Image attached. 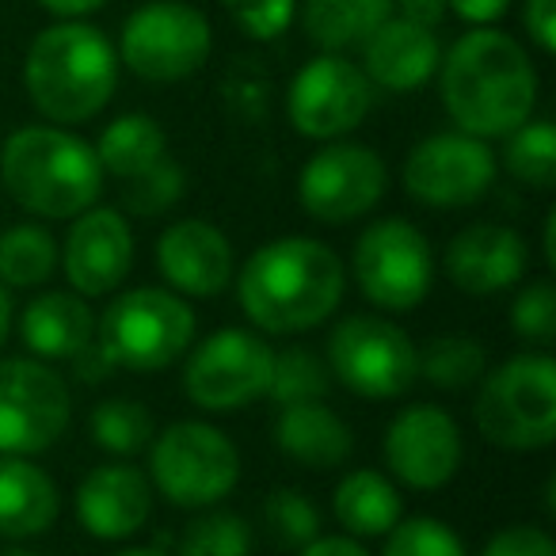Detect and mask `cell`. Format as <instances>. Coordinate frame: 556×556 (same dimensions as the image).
<instances>
[{"label":"cell","mask_w":556,"mask_h":556,"mask_svg":"<svg viewBox=\"0 0 556 556\" xmlns=\"http://www.w3.org/2000/svg\"><path fill=\"white\" fill-rule=\"evenodd\" d=\"M442 103L472 138H507L538 108V70L522 42L495 27L462 35L439 62Z\"/></svg>","instance_id":"obj_1"},{"label":"cell","mask_w":556,"mask_h":556,"mask_svg":"<svg viewBox=\"0 0 556 556\" xmlns=\"http://www.w3.org/2000/svg\"><path fill=\"white\" fill-rule=\"evenodd\" d=\"M237 298L260 332H309L340 309L343 263L325 240L278 237L248 255L237 275Z\"/></svg>","instance_id":"obj_2"},{"label":"cell","mask_w":556,"mask_h":556,"mask_svg":"<svg viewBox=\"0 0 556 556\" xmlns=\"http://www.w3.org/2000/svg\"><path fill=\"white\" fill-rule=\"evenodd\" d=\"M31 108L54 126L92 123L118 88V50L85 20H58L31 39L24 58Z\"/></svg>","instance_id":"obj_3"},{"label":"cell","mask_w":556,"mask_h":556,"mask_svg":"<svg viewBox=\"0 0 556 556\" xmlns=\"http://www.w3.org/2000/svg\"><path fill=\"white\" fill-rule=\"evenodd\" d=\"M0 184L27 214L70 222L96 206L103 168L96 149L70 126H20L0 149Z\"/></svg>","instance_id":"obj_4"},{"label":"cell","mask_w":556,"mask_h":556,"mask_svg":"<svg viewBox=\"0 0 556 556\" xmlns=\"http://www.w3.org/2000/svg\"><path fill=\"white\" fill-rule=\"evenodd\" d=\"M194 309L161 287H138L118 294L100 317V351L115 370H168L191 351Z\"/></svg>","instance_id":"obj_5"},{"label":"cell","mask_w":556,"mask_h":556,"mask_svg":"<svg viewBox=\"0 0 556 556\" xmlns=\"http://www.w3.org/2000/svg\"><path fill=\"white\" fill-rule=\"evenodd\" d=\"M477 427L492 446L530 454L556 439V363L548 355H515L484 378L477 393Z\"/></svg>","instance_id":"obj_6"},{"label":"cell","mask_w":556,"mask_h":556,"mask_svg":"<svg viewBox=\"0 0 556 556\" xmlns=\"http://www.w3.org/2000/svg\"><path fill=\"white\" fill-rule=\"evenodd\" d=\"M118 65L149 85H179L210 62V20L184 0H149L134 9L118 35Z\"/></svg>","instance_id":"obj_7"},{"label":"cell","mask_w":556,"mask_h":556,"mask_svg":"<svg viewBox=\"0 0 556 556\" xmlns=\"http://www.w3.org/2000/svg\"><path fill=\"white\" fill-rule=\"evenodd\" d=\"M149 477L176 507H217L240 480V454L225 431L202 419H184L149 442Z\"/></svg>","instance_id":"obj_8"},{"label":"cell","mask_w":556,"mask_h":556,"mask_svg":"<svg viewBox=\"0 0 556 556\" xmlns=\"http://www.w3.org/2000/svg\"><path fill=\"white\" fill-rule=\"evenodd\" d=\"M351 267H355V282L366 302L389 313H404L416 309L431 294L434 252L412 222L381 217L355 240Z\"/></svg>","instance_id":"obj_9"},{"label":"cell","mask_w":556,"mask_h":556,"mask_svg":"<svg viewBox=\"0 0 556 556\" xmlns=\"http://www.w3.org/2000/svg\"><path fill=\"white\" fill-rule=\"evenodd\" d=\"M328 370L366 401H393L416 381V343L386 317H348L328 336Z\"/></svg>","instance_id":"obj_10"},{"label":"cell","mask_w":556,"mask_h":556,"mask_svg":"<svg viewBox=\"0 0 556 556\" xmlns=\"http://www.w3.org/2000/svg\"><path fill=\"white\" fill-rule=\"evenodd\" d=\"M275 348L248 328H222L191 351L184 393L202 412H240L267 396Z\"/></svg>","instance_id":"obj_11"},{"label":"cell","mask_w":556,"mask_h":556,"mask_svg":"<svg viewBox=\"0 0 556 556\" xmlns=\"http://www.w3.org/2000/svg\"><path fill=\"white\" fill-rule=\"evenodd\" d=\"M70 416V386L42 358L0 363V454H42L65 434Z\"/></svg>","instance_id":"obj_12"},{"label":"cell","mask_w":556,"mask_h":556,"mask_svg":"<svg viewBox=\"0 0 556 556\" xmlns=\"http://www.w3.org/2000/svg\"><path fill=\"white\" fill-rule=\"evenodd\" d=\"M389 172L370 146L328 141L298 176V202L320 225H348L386 199Z\"/></svg>","instance_id":"obj_13"},{"label":"cell","mask_w":556,"mask_h":556,"mask_svg":"<svg viewBox=\"0 0 556 556\" xmlns=\"http://www.w3.org/2000/svg\"><path fill=\"white\" fill-rule=\"evenodd\" d=\"M374 108V85L343 54H320L298 70L287 92V115L309 141H340L358 130Z\"/></svg>","instance_id":"obj_14"},{"label":"cell","mask_w":556,"mask_h":556,"mask_svg":"<svg viewBox=\"0 0 556 556\" xmlns=\"http://www.w3.org/2000/svg\"><path fill=\"white\" fill-rule=\"evenodd\" d=\"M495 179V153L484 138L450 130L424 138L404 161V191L434 210L472 206Z\"/></svg>","instance_id":"obj_15"},{"label":"cell","mask_w":556,"mask_h":556,"mask_svg":"<svg viewBox=\"0 0 556 556\" xmlns=\"http://www.w3.org/2000/svg\"><path fill=\"white\" fill-rule=\"evenodd\" d=\"M386 465L416 492L446 488L462 469V431L446 408L412 404L396 412L386 431Z\"/></svg>","instance_id":"obj_16"},{"label":"cell","mask_w":556,"mask_h":556,"mask_svg":"<svg viewBox=\"0 0 556 556\" xmlns=\"http://www.w3.org/2000/svg\"><path fill=\"white\" fill-rule=\"evenodd\" d=\"M62 267L70 275V287L80 298L111 294L126 282L134 267V232L123 210L115 206H88L73 217L65 237Z\"/></svg>","instance_id":"obj_17"},{"label":"cell","mask_w":556,"mask_h":556,"mask_svg":"<svg viewBox=\"0 0 556 556\" xmlns=\"http://www.w3.org/2000/svg\"><path fill=\"white\" fill-rule=\"evenodd\" d=\"M156 270L176 294L217 298L232 282V244L206 217H184L156 240Z\"/></svg>","instance_id":"obj_18"},{"label":"cell","mask_w":556,"mask_h":556,"mask_svg":"<svg viewBox=\"0 0 556 556\" xmlns=\"http://www.w3.org/2000/svg\"><path fill=\"white\" fill-rule=\"evenodd\" d=\"M442 263H446V275L457 290L472 298H492L522 282L526 267H530V252L510 225L477 222L450 240Z\"/></svg>","instance_id":"obj_19"},{"label":"cell","mask_w":556,"mask_h":556,"mask_svg":"<svg viewBox=\"0 0 556 556\" xmlns=\"http://www.w3.org/2000/svg\"><path fill=\"white\" fill-rule=\"evenodd\" d=\"M153 484L141 469L111 462L92 469L77 488V518L92 538L126 541L149 522Z\"/></svg>","instance_id":"obj_20"},{"label":"cell","mask_w":556,"mask_h":556,"mask_svg":"<svg viewBox=\"0 0 556 556\" xmlns=\"http://www.w3.org/2000/svg\"><path fill=\"white\" fill-rule=\"evenodd\" d=\"M363 65L366 80L386 92H419L427 80L439 73L442 47L431 27H419L404 16H389L370 39L363 42Z\"/></svg>","instance_id":"obj_21"},{"label":"cell","mask_w":556,"mask_h":556,"mask_svg":"<svg viewBox=\"0 0 556 556\" xmlns=\"http://www.w3.org/2000/svg\"><path fill=\"white\" fill-rule=\"evenodd\" d=\"M20 336L35 358H47V363L77 358L96 336V313L80 294L47 290L35 302H27L20 317Z\"/></svg>","instance_id":"obj_22"},{"label":"cell","mask_w":556,"mask_h":556,"mask_svg":"<svg viewBox=\"0 0 556 556\" xmlns=\"http://www.w3.org/2000/svg\"><path fill=\"white\" fill-rule=\"evenodd\" d=\"M58 515H62V495L50 472L27 457L0 454V538H39L58 522Z\"/></svg>","instance_id":"obj_23"},{"label":"cell","mask_w":556,"mask_h":556,"mask_svg":"<svg viewBox=\"0 0 556 556\" xmlns=\"http://www.w3.org/2000/svg\"><path fill=\"white\" fill-rule=\"evenodd\" d=\"M275 446L313 469H336L355 454V434L325 401H305L278 408Z\"/></svg>","instance_id":"obj_24"},{"label":"cell","mask_w":556,"mask_h":556,"mask_svg":"<svg viewBox=\"0 0 556 556\" xmlns=\"http://www.w3.org/2000/svg\"><path fill=\"white\" fill-rule=\"evenodd\" d=\"M332 510L351 538H386L404 518V503L386 472L355 469L336 484Z\"/></svg>","instance_id":"obj_25"},{"label":"cell","mask_w":556,"mask_h":556,"mask_svg":"<svg viewBox=\"0 0 556 556\" xmlns=\"http://www.w3.org/2000/svg\"><path fill=\"white\" fill-rule=\"evenodd\" d=\"M396 12V0H305L302 27L305 39L325 54H343L363 47Z\"/></svg>","instance_id":"obj_26"},{"label":"cell","mask_w":556,"mask_h":556,"mask_svg":"<svg viewBox=\"0 0 556 556\" xmlns=\"http://www.w3.org/2000/svg\"><path fill=\"white\" fill-rule=\"evenodd\" d=\"M92 149L100 156L103 176L134 179L168 156V134H164V126L153 115L130 111V115H118L115 123L103 126L100 146Z\"/></svg>","instance_id":"obj_27"},{"label":"cell","mask_w":556,"mask_h":556,"mask_svg":"<svg viewBox=\"0 0 556 556\" xmlns=\"http://www.w3.org/2000/svg\"><path fill=\"white\" fill-rule=\"evenodd\" d=\"M484 370L488 355L472 336H434L424 343V351H416V378H424L434 389H446V393L477 386Z\"/></svg>","instance_id":"obj_28"},{"label":"cell","mask_w":556,"mask_h":556,"mask_svg":"<svg viewBox=\"0 0 556 556\" xmlns=\"http://www.w3.org/2000/svg\"><path fill=\"white\" fill-rule=\"evenodd\" d=\"M58 267V244L42 225H16L0 232V282L4 287H42Z\"/></svg>","instance_id":"obj_29"},{"label":"cell","mask_w":556,"mask_h":556,"mask_svg":"<svg viewBox=\"0 0 556 556\" xmlns=\"http://www.w3.org/2000/svg\"><path fill=\"white\" fill-rule=\"evenodd\" d=\"M88 431L100 450L115 457H134L153 442V416L141 401H126V396H111V401L96 404Z\"/></svg>","instance_id":"obj_30"},{"label":"cell","mask_w":556,"mask_h":556,"mask_svg":"<svg viewBox=\"0 0 556 556\" xmlns=\"http://www.w3.org/2000/svg\"><path fill=\"white\" fill-rule=\"evenodd\" d=\"M332 389V370L320 355H313L309 348H287L275 351V366H270V386L267 396L287 408V404H305V401H325Z\"/></svg>","instance_id":"obj_31"},{"label":"cell","mask_w":556,"mask_h":556,"mask_svg":"<svg viewBox=\"0 0 556 556\" xmlns=\"http://www.w3.org/2000/svg\"><path fill=\"white\" fill-rule=\"evenodd\" d=\"M503 168L526 187H545L556 184V126L553 123H522L518 130L507 134V149H503Z\"/></svg>","instance_id":"obj_32"},{"label":"cell","mask_w":556,"mask_h":556,"mask_svg":"<svg viewBox=\"0 0 556 556\" xmlns=\"http://www.w3.org/2000/svg\"><path fill=\"white\" fill-rule=\"evenodd\" d=\"M252 553V526L237 510L206 507L179 538V556H248Z\"/></svg>","instance_id":"obj_33"},{"label":"cell","mask_w":556,"mask_h":556,"mask_svg":"<svg viewBox=\"0 0 556 556\" xmlns=\"http://www.w3.org/2000/svg\"><path fill=\"white\" fill-rule=\"evenodd\" d=\"M263 526L270 541L282 548H305L313 538H320V510L305 492L278 488L263 503Z\"/></svg>","instance_id":"obj_34"},{"label":"cell","mask_w":556,"mask_h":556,"mask_svg":"<svg viewBox=\"0 0 556 556\" xmlns=\"http://www.w3.org/2000/svg\"><path fill=\"white\" fill-rule=\"evenodd\" d=\"M381 556H469V548L457 538V530H450L442 518L416 515V518H401L386 533Z\"/></svg>","instance_id":"obj_35"},{"label":"cell","mask_w":556,"mask_h":556,"mask_svg":"<svg viewBox=\"0 0 556 556\" xmlns=\"http://www.w3.org/2000/svg\"><path fill=\"white\" fill-rule=\"evenodd\" d=\"M184 187H187V176L184 168H179L172 156H164V161H156L149 172H141V176L126 179V210L138 217H156L164 214V210H172L179 199H184Z\"/></svg>","instance_id":"obj_36"},{"label":"cell","mask_w":556,"mask_h":556,"mask_svg":"<svg viewBox=\"0 0 556 556\" xmlns=\"http://www.w3.org/2000/svg\"><path fill=\"white\" fill-rule=\"evenodd\" d=\"M510 328L518 340L548 343L556 336V287L548 278H533L522 287L510 305Z\"/></svg>","instance_id":"obj_37"},{"label":"cell","mask_w":556,"mask_h":556,"mask_svg":"<svg viewBox=\"0 0 556 556\" xmlns=\"http://www.w3.org/2000/svg\"><path fill=\"white\" fill-rule=\"evenodd\" d=\"M222 9L237 24L240 35L255 42H270L287 35V27L298 16V0H222Z\"/></svg>","instance_id":"obj_38"},{"label":"cell","mask_w":556,"mask_h":556,"mask_svg":"<svg viewBox=\"0 0 556 556\" xmlns=\"http://www.w3.org/2000/svg\"><path fill=\"white\" fill-rule=\"evenodd\" d=\"M480 556H556V541L538 526H507L488 538Z\"/></svg>","instance_id":"obj_39"},{"label":"cell","mask_w":556,"mask_h":556,"mask_svg":"<svg viewBox=\"0 0 556 556\" xmlns=\"http://www.w3.org/2000/svg\"><path fill=\"white\" fill-rule=\"evenodd\" d=\"M526 35L533 39V47L541 54H553L556 50V0H526L522 12Z\"/></svg>","instance_id":"obj_40"},{"label":"cell","mask_w":556,"mask_h":556,"mask_svg":"<svg viewBox=\"0 0 556 556\" xmlns=\"http://www.w3.org/2000/svg\"><path fill=\"white\" fill-rule=\"evenodd\" d=\"M510 9V0H446V12H454L457 20L472 27H488L495 20H503Z\"/></svg>","instance_id":"obj_41"},{"label":"cell","mask_w":556,"mask_h":556,"mask_svg":"<svg viewBox=\"0 0 556 556\" xmlns=\"http://www.w3.org/2000/svg\"><path fill=\"white\" fill-rule=\"evenodd\" d=\"M396 16L434 31L442 24V16H446V0H396Z\"/></svg>","instance_id":"obj_42"},{"label":"cell","mask_w":556,"mask_h":556,"mask_svg":"<svg viewBox=\"0 0 556 556\" xmlns=\"http://www.w3.org/2000/svg\"><path fill=\"white\" fill-rule=\"evenodd\" d=\"M73 363H77V374L85 381H103L108 374H115V366H111V358L100 351V343H88V348L80 351V355L73 358Z\"/></svg>","instance_id":"obj_43"},{"label":"cell","mask_w":556,"mask_h":556,"mask_svg":"<svg viewBox=\"0 0 556 556\" xmlns=\"http://www.w3.org/2000/svg\"><path fill=\"white\" fill-rule=\"evenodd\" d=\"M302 556H370L355 538H313Z\"/></svg>","instance_id":"obj_44"},{"label":"cell","mask_w":556,"mask_h":556,"mask_svg":"<svg viewBox=\"0 0 556 556\" xmlns=\"http://www.w3.org/2000/svg\"><path fill=\"white\" fill-rule=\"evenodd\" d=\"M39 4L58 20H85L92 12H100L103 4H111V0H39Z\"/></svg>","instance_id":"obj_45"},{"label":"cell","mask_w":556,"mask_h":556,"mask_svg":"<svg viewBox=\"0 0 556 556\" xmlns=\"http://www.w3.org/2000/svg\"><path fill=\"white\" fill-rule=\"evenodd\" d=\"M9 332H12V294H9V287L0 282V348H4Z\"/></svg>","instance_id":"obj_46"},{"label":"cell","mask_w":556,"mask_h":556,"mask_svg":"<svg viewBox=\"0 0 556 556\" xmlns=\"http://www.w3.org/2000/svg\"><path fill=\"white\" fill-rule=\"evenodd\" d=\"M545 260L548 267H556V210H548L545 217Z\"/></svg>","instance_id":"obj_47"},{"label":"cell","mask_w":556,"mask_h":556,"mask_svg":"<svg viewBox=\"0 0 556 556\" xmlns=\"http://www.w3.org/2000/svg\"><path fill=\"white\" fill-rule=\"evenodd\" d=\"M115 556H164L161 548H126V553H115Z\"/></svg>","instance_id":"obj_48"},{"label":"cell","mask_w":556,"mask_h":556,"mask_svg":"<svg viewBox=\"0 0 556 556\" xmlns=\"http://www.w3.org/2000/svg\"><path fill=\"white\" fill-rule=\"evenodd\" d=\"M4 556H39V553H31V548H9Z\"/></svg>","instance_id":"obj_49"}]
</instances>
